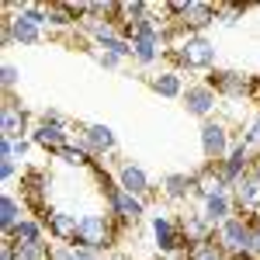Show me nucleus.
Segmentation results:
<instances>
[{
  "label": "nucleus",
  "instance_id": "f257e3e1",
  "mask_svg": "<svg viewBox=\"0 0 260 260\" xmlns=\"http://www.w3.org/2000/svg\"><path fill=\"white\" fill-rule=\"evenodd\" d=\"M215 243L229 260H257L253 257V225L243 215H233L215 225Z\"/></svg>",
  "mask_w": 260,
  "mask_h": 260
},
{
  "label": "nucleus",
  "instance_id": "f03ea898",
  "mask_svg": "<svg viewBox=\"0 0 260 260\" xmlns=\"http://www.w3.org/2000/svg\"><path fill=\"white\" fill-rule=\"evenodd\" d=\"M121 225L111 215H101V212H87L80 215V229H77V240L73 246H83V250H94V253H104L108 246H115Z\"/></svg>",
  "mask_w": 260,
  "mask_h": 260
},
{
  "label": "nucleus",
  "instance_id": "7ed1b4c3",
  "mask_svg": "<svg viewBox=\"0 0 260 260\" xmlns=\"http://www.w3.org/2000/svg\"><path fill=\"white\" fill-rule=\"evenodd\" d=\"M167 59L174 62V70H215V45L205 35H191L180 49H170Z\"/></svg>",
  "mask_w": 260,
  "mask_h": 260
},
{
  "label": "nucleus",
  "instance_id": "20e7f679",
  "mask_svg": "<svg viewBox=\"0 0 260 260\" xmlns=\"http://www.w3.org/2000/svg\"><path fill=\"white\" fill-rule=\"evenodd\" d=\"M170 14H174V21L184 24L191 35H201L208 24H215L219 4H208V0H170Z\"/></svg>",
  "mask_w": 260,
  "mask_h": 260
},
{
  "label": "nucleus",
  "instance_id": "39448f33",
  "mask_svg": "<svg viewBox=\"0 0 260 260\" xmlns=\"http://www.w3.org/2000/svg\"><path fill=\"white\" fill-rule=\"evenodd\" d=\"M104 198H108V212H111V219L118 222L121 229H125V225H136V222L146 215V201L136 198V194H128L125 187H118V180L104 187Z\"/></svg>",
  "mask_w": 260,
  "mask_h": 260
},
{
  "label": "nucleus",
  "instance_id": "423d86ee",
  "mask_svg": "<svg viewBox=\"0 0 260 260\" xmlns=\"http://www.w3.org/2000/svg\"><path fill=\"white\" fill-rule=\"evenodd\" d=\"M208 83L215 87L219 98H229V101L253 98L260 90L257 77H250V73H243V70H212V73H208Z\"/></svg>",
  "mask_w": 260,
  "mask_h": 260
},
{
  "label": "nucleus",
  "instance_id": "0eeeda50",
  "mask_svg": "<svg viewBox=\"0 0 260 260\" xmlns=\"http://www.w3.org/2000/svg\"><path fill=\"white\" fill-rule=\"evenodd\" d=\"M201 153H205V160L208 163H219L229 156V149H233V132H229V121L222 118H208L201 121Z\"/></svg>",
  "mask_w": 260,
  "mask_h": 260
},
{
  "label": "nucleus",
  "instance_id": "6e6552de",
  "mask_svg": "<svg viewBox=\"0 0 260 260\" xmlns=\"http://www.w3.org/2000/svg\"><path fill=\"white\" fill-rule=\"evenodd\" d=\"M149 229H153V243H156V253H160V257H177V253H187V243H184V236H180L177 219H170L167 212L149 215Z\"/></svg>",
  "mask_w": 260,
  "mask_h": 260
},
{
  "label": "nucleus",
  "instance_id": "1a4fd4ad",
  "mask_svg": "<svg viewBox=\"0 0 260 260\" xmlns=\"http://www.w3.org/2000/svg\"><path fill=\"white\" fill-rule=\"evenodd\" d=\"M219 94H215V87L208 80L201 83H187V90H184V98H180V104H184V111L187 115H194V118L208 121L215 111H219Z\"/></svg>",
  "mask_w": 260,
  "mask_h": 260
},
{
  "label": "nucleus",
  "instance_id": "9d476101",
  "mask_svg": "<svg viewBox=\"0 0 260 260\" xmlns=\"http://www.w3.org/2000/svg\"><path fill=\"white\" fill-rule=\"evenodd\" d=\"M77 146H80V149L87 153V156H90V160H101V156H115V153H118V139H115V132H111L108 125H83Z\"/></svg>",
  "mask_w": 260,
  "mask_h": 260
},
{
  "label": "nucleus",
  "instance_id": "9b49d317",
  "mask_svg": "<svg viewBox=\"0 0 260 260\" xmlns=\"http://www.w3.org/2000/svg\"><path fill=\"white\" fill-rule=\"evenodd\" d=\"M31 128H35V125L28 118V111L7 94V98H4V108H0V132H4V139H11V142L31 139Z\"/></svg>",
  "mask_w": 260,
  "mask_h": 260
},
{
  "label": "nucleus",
  "instance_id": "f8f14e48",
  "mask_svg": "<svg viewBox=\"0 0 260 260\" xmlns=\"http://www.w3.org/2000/svg\"><path fill=\"white\" fill-rule=\"evenodd\" d=\"M49 184L52 177L45 174V170H35V167H28L24 170V177H21V201H24V208H35L42 212V219H45V201H49Z\"/></svg>",
  "mask_w": 260,
  "mask_h": 260
},
{
  "label": "nucleus",
  "instance_id": "ddd939ff",
  "mask_svg": "<svg viewBox=\"0 0 260 260\" xmlns=\"http://www.w3.org/2000/svg\"><path fill=\"white\" fill-rule=\"evenodd\" d=\"M118 187H125L128 194L142 198L146 205H149V201L156 198V187H153L149 174L142 170L139 163H132V160H121V163H118Z\"/></svg>",
  "mask_w": 260,
  "mask_h": 260
},
{
  "label": "nucleus",
  "instance_id": "4468645a",
  "mask_svg": "<svg viewBox=\"0 0 260 260\" xmlns=\"http://www.w3.org/2000/svg\"><path fill=\"white\" fill-rule=\"evenodd\" d=\"M229 194H233V205L243 219H260V177L246 174Z\"/></svg>",
  "mask_w": 260,
  "mask_h": 260
},
{
  "label": "nucleus",
  "instance_id": "2eb2a0df",
  "mask_svg": "<svg viewBox=\"0 0 260 260\" xmlns=\"http://www.w3.org/2000/svg\"><path fill=\"white\" fill-rule=\"evenodd\" d=\"M177 225H180V236H184V243H187V250H191V246H198V243L215 240V225L205 219L201 212H180Z\"/></svg>",
  "mask_w": 260,
  "mask_h": 260
},
{
  "label": "nucleus",
  "instance_id": "dca6fc26",
  "mask_svg": "<svg viewBox=\"0 0 260 260\" xmlns=\"http://www.w3.org/2000/svg\"><path fill=\"white\" fill-rule=\"evenodd\" d=\"M146 83H149L153 94H160V98H167V101H180V98H184V90H187L180 70H160V73H149Z\"/></svg>",
  "mask_w": 260,
  "mask_h": 260
},
{
  "label": "nucleus",
  "instance_id": "f3484780",
  "mask_svg": "<svg viewBox=\"0 0 260 260\" xmlns=\"http://www.w3.org/2000/svg\"><path fill=\"white\" fill-rule=\"evenodd\" d=\"M42 222H45V233H49L56 243H73V240H77V229H80V219H77V215L52 208Z\"/></svg>",
  "mask_w": 260,
  "mask_h": 260
},
{
  "label": "nucleus",
  "instance_id": "a211bd4d",
  "mask_svg": "<svg viewBox=\"0 0 260 260\" xmlns=\"http://www.w3.org/2000/svg\"><path fill=\"white\" fill-rule=\"evenodd\" d=\"M31 142L42 146V149H49L52 156L70 146V128H62V125H49V121H39L35 128H31Z\"/></svg>",
  "mask_w": 260,
  "mask_h": 260
},
{
  "label": "nucleus",
  "instance_id": "6ab92c4d",
  "mask_svg": "<svg viewBox=\"0 0 260 260\" xmlns=\"http://www.w3.org/2000/svg\"><path fill=\"white\" fill-rule=\"evenodd\" d=\"M201 215L212 222V225H222L225 219H233V215H236L233 194H229V191H222V194H212V198H205V201H201Z\"/></svg>",
  "mask_w": 260,
  "mask_h": 260
},
{
  "label": "nucleus",
  "instance_id": "aec40b11",
  "mask_svg": "<svg viewBox=\"0 0 260 260\" xmlns=\"http://www.w3.org/2000/svg\"><path fill=\"white\" fill-rule=\"evenodd\" d=\"M4 240L11 243V246H31V243H42L45 240V222L42 219H21Z\"/></svg>",
  "mask_w": 260,
  "mask_h": 260
},
{
  "label": "nucleus",
  "instance_id": "412c9836",
  "mask_svg": "<svg viewBox=\"0 0 260 260\" xmlns=\"http://www.w3.org/2000/svg\"><path fill=\"white\" fill-rule=\"evenodd\" d=\"M160 194L167 201L180 205V201H187L191 194H194V177H191V174H167V177H163Z\"/></svg>",
  "mask_w": 260,
  "mask_h": 260
},
{
  "label": "nucleus",
  "instance_id": "4be33fe9",
  "mask_svg": "<svg viewBox=\"0 0 260 260\" xmlns=\"http://www.w3.org/2000/svg\"><path fill=\"white\" fill-rule=\"evenodd\" d=\"M7 24H11V35H14L18 45H42V42H45V31H42L39 24H31L21 11H18V14H11Z\"/></svg>",
  "mask_w": 260,
  "mask_h": 260
},
{
  "label": "nucleus",
  "instance_id": "5701e85b",
  "mask_svg": "<svg viewBox=\"0 0 260 260\" xmlns=\"http://www.w3.org/2000/svg\"><path fill=\"white\" fill-rule=\"evenodd\" d=\"M132 59L139 62V66H153L156 59H163L167 56V45L156 39H142V35H132Z\"/></svg>",
  "mask_w": 260,
  "mask_h": 260
},
{
  "label": "nucleus",
  "instance_id": "b1692460",
  "mask_svg": "<svg viewBox=\"0 0 260 260\" xmlns=\"http://www.w3.org/2000/svg\"><path fill=\"white\" fill-rule=\"evenodd\" d=\"M21 219H28V215H24V201L14 198L11 191H4V198H0V229H4V236H7Z\"/></svg>",
  "mask_w": 260,
  "mask_h": 260
},
{
  "label": "nucleus",
  "instance_id": "393cba45",
  "mask_svg": "<svg viewBox=\"0 0 260 260\" xmlns=\"http://www.w3.org/2000/svg\"><path fill=\"white\" fill-rule=\"evenodd\" d=\"M80 21H77V14L70 11V4L66 0H59V4H49V31L56 28V31H70V28H77Z\"/></svg>",
  "mask_w": 260,
  "mask_h": 260
},
{
  "label": "nucleus",
  "instance_id": "a878e982",
  "mask_svg": "<svg viewBox=\"0 0 260 260\" xmlns=\"http://www.w3.org/2000/svg\"><path fill=\"white\" fill-rule=\"evenodd\" d=\"M56 160H59L62 167H77V170H90V167L98 163V160H90V156L83 153L77 142H70L66 149H59V153H56Z\"/></svg>",
  "mask_w": 260,
  "mask_h": 260
},
{
  "label": "nucleus",
  "instance_id": "bb28decb",
  "mask_svg": "<svg viewBox=\"0 0 260 260\" xmlns=\"http://www.w3.org/2000/svg\"><path fill=\"white\" fill-rule=\"evenodd\" d=\"M52 260H101V257L94 250H83V246H73V243H56Z\"/></svg>",
  "mask_w": 260,
  "mask_h": 260
},
{
  "label": "nucleus",
  "instance_id": "cd10ccee",
  "mask_svg": "<svg viewBox=\"0 0 260 260\" xmlns=\"http://www.w3.org/2000/svg\"><path fill=\"white\" fill-rule=\"evenodd\" d=\"M101 52H108V56H118V59H132V42L125 39V35H111V39L98 42Z\"/></svg>",
  "mask_w": 260,
  "mask_h": 260
},
{
  "label": "nucleus",
  "instance_id": "c85d7f7f",
  "mask_svg": "<svg viewBox=\"0 0 260 260\" xmlns=\"http://www.w3.org/2000/svg\"><path fill=\"white\" fill-rule=\"evenodd\" d=\"M184 260H225V253L219 250V243H215V240H208V243L191 246V250L184 253Z\"/></svg>",
  "mask_w": 260,
  "mask_h": 260
},
{
  "label": "nucleus",
  "instance_id": "c756f323",
  "mask_svg": "<svg viewBox=\"0 0 260 260\" xmlns=\"http://www.w3.org/2000/svg\"><path fill=\"white\" fill-rule=\"evenodd\" d=\"M28 146H31V139H18V142H11V139H0V160H24L28 156Z\"/></svg>",
  "mask_w": 260,
  "mask_h": 260
},
{
  "label": "nucleus",
  "instance_id": "7c9ffc66",
  "mask_svg": "<svg viewBox=\"0 0 260 260\" xmlns=\"http://www.w3.org/2000/svg\"><path fill=\"white\" fill-rule=\"evenodd\" d=\"M246 14V7H240V4H219V24H236V21Z\"/></svg>",
  "mask_w": 260,
  "mask_h": 260
},
{
  "label": "nucleus",
  "instance_id": "2f4dec72",
  "mask_svg": "<svg viewBox=\"0 0 260 260\" xmlns=\"http://www.w3.org/2000/svg\"><path fill=\"white\" fill-rule=\"evenodd\" d=\"M18 77H21V70H18V66H11V62H4V66H0V83H4V90H7V94L14 90Z\"/></svg>",
  "mask_w": 260,
  "mask_h": 260
},
{
  "label": "nucleus",
  "instance_id": "473e14b6",
  "mask_svg": "<svg viewBox=\"0 0 260 260\" xmlns=\"http://www.w3.org/2000/svg\"><path fill=\"white\" fill-rule=\"evenodd\" d=\"M243 139L250 142L253 149H260V108H257V115L250 118V125H246V132H243Z\"/></svg>",
  "mask_w": 260,
  "mask_h": 260
},
{
  "label": "nucleus",
  "instance_id": "72a5a7b5",
  "mask_svg": "<svg viewBox=\"0 0 260 260\" xmlns=\"http://www.w3.org/2000/svg\"><path fill=\"white\" fill-rule=\"evenodd\" d=\"M39 121H49V125H62V128H70V118L62 115V111H56V108H45L39 115Z\"/></svg>",
  "mask_w": 260,
  "mask_h": 260
},
{
  "label": "nucleus",
  "instance_id": "f704fd0d",
  "mask_svg": "<svg viewBox=\"0 0 260 260\" xmlns=\"http://www.w3.org/2000/svg\"><path fill=\"white\" fill-rule=\"evenodd\" d=\"M14 174H18V163L14 160H0V180H4V184H11Z\"/></svg>",
  "mask_w": 260,
  "mask_h": 260
},
{
  "label": "nucleus",
  "instance_id": "c9c22d12",
  "mask_svg": "<svg viewBox=\"0 0 260 260\" xmlns=\"http://www.w3.org/2000/svg\"><path fill=\"white\" fill-rule=\"evenodd\" d=\"M250 225H253V257L260 260V219H250Z\"/></svg>",
  "mask_w": 260,
  "mask_h": 260
},
{
  "label": "nucleus",
  "instance_id": "e433bc0d",
  "mask_svg": "<svg viewBox=\"0 0 260 260\" xmlns=\"http://www.w3.org/2000/svg\"><path fill=\"white\" fill-rule=\"evenodd\" d=\"M0 45H14V35H11V24L7 21L0 24Z\"/></svg>",
  "mask_w": 260,
  "mask_h": 260
},
{
  "label": "nucleus",
  "instance_id": "4c0bfd02",
  "mask_svg": "<svg viewBox=\"0 0 260 260\" xmlns=\"http://www.w3.org/2000/svg\"><path fill=\"white\" fill-rule=\"evenodd\" d=\"M0 260H14V246H11V243L0 246Z\"/></svg>",
  "mask_w": 260,
  "mask_h": 260
},
{
  "label": "nucleus",
  "instance_id": "58836bf2",
  "mask_svg": "<svg viewBox=\"0 0 260 260\" xmlns=\"http://www.w3.org/2000/svg\"><path fill=\"white\" fill-rule=\"evenodd\" d=\"M250 174H253V177H260V156L253 160V167H250Z\"/></svg>",
  "mask_w": 260,
  "mask_h": 260
},
{
  "label": "nucleus",
  "instance_id": "ea45409f",
  "mask_svg": "<svg viewBox=\"0 0 260 260\" xmlns=\"http://www.w3.org/2000/svg\"><path fill=\"white\" fill-rule=\"evenodd\" d=\"M101 260H125V257H101Z\"/></svg>",
  "mask_w": 260,
  "mask_h": 260
}]
</instances>
